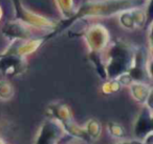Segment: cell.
<instances>
[{
    "label": "cell",
    "instance_id": "6da1fadb",
    "mask_svg": "<svg viewBox=\"0 0 153 144\" xmlns=\"http://www.w3.org/2000/svg\"><path fill=\"white\" fill-rule=\"evenodd\" d=\"M63 127L57 120L46 121L37 135L36 144H57L61 139Z\"/></svg>",
    "mask_w": 153,
    "mask_h": 144
},
{
    "label": "cell",
    "instance_id": "7a4b0ae2",
    "mask_svg": "<svg viewBox=\"0 0 153 144\" xmlns=\"http://www.w3.org/2000/svg\"><path fill=\"white\" fill-rule=\"evenodd\" d=\"M152 133V115L150 108H145L137 116L134 123V134L142 141Z\"/></svg>",
    "mask_w": 153,
    "mask_h": 144
},
{
    "label": "cell",
    "instance_id": "3957f363",
    "mask_svg": "<svg viewBox=\"0 0 153 144\" xmlns=\"http://www.w3.org/2000/svg\"><path fill=\"white\" fill-rule=\"evenodd\" d=\"M131 94L136 101L140 103H146L147 100L150 99L151 88L143 83H134L131 85Z\"/></svg>",
    "mask_w": 153,
    "mask_h": 144
},
{
    "label": "cell",
    "instance_id": "277c9868",
    "mask_svg": "<svg viewBox=\"0 0 153 144\" xmlns=\"http://www.w3.org/2000/svg\"><path fill=\"white\" fill-rule=\"evenodd\" d=\"M85 133L88 136L89 140H97L100 137L101 133H102V126L101 123L96 119H90L87 122V124L85 125Z\"/></svg>",
    "mask_w": 153,
    "mask_h": 144
},
{
    "label": "cell",
    "instance_id": "5b68a950",
    "mask_svg": "<svg viewBox=\"0 0 153 144\" xmlns=\"http://www.w3.org/2000/svg\"><path fill=\"white\" fill-rule=\"evenodd\" d=\"M14 89L12 84H10L7 81H1L0 82V99L7 100L13 97Z\"/></svg>",
    "mask_w": 153,
    "mask_h": 144
},
{
    "label": "cell",
    "instance_id": "8992f818",
    "mask_svg": "<svg viewBox=\"0 0 153 144\" xmlns=\"http://www.w3.org/2000/svg\"><path fill=\"white\" fill-rule=\"evenodd\" d=\"M107 129L109 134L114 138H124L125 136V129L123 128V126L115 122H109L107 125Z\"/></svg>",
    "mask_w": 153,
    "mask_h": 144
},
{
    "label": "cell",
    "instance_id": "52a82bcc",
    "mask_svg": "<svg viewBox=\"0 0 153 144\" xmlns=\"http://www.w3.org/2000/svg\"><path fill=\"white\" fill-rule=\"evenodd\" d=\"M117 144H146L143 141H140V140H130V141H122Z\"/></svg>",
    "mask_w": 153,
    "mask_h": 144
}]
</instances>
